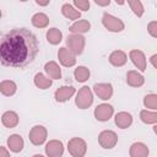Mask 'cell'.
<instances>
[{"mask_svg": "<svg viewBox=\"0 0 157 157\" xmlns=\"http://www.w3.org/2000/svg\"><path fill=\"white\" fill-rule=\"evenodd\" d=\"M32 157H44L43 155H39V153H37V155H33Z\"/></svg>", "mask_w": 157, "mask_h": 157, "instance_id": "cell-38", "label": "cell"}, {"mask_svg": "<svg viewBox=\"0 0 157 157\" xmlns=\"http://www.w3.org/2000/svg\"><path fill=\"white\" fill-rule=\"evenodd\" d=\"M93 103V93L88 86H83L78 90L76 98H75V104L80 109H87L92 105Z\"/></svg>", "mask_w": 157, "mask_h": 157, "instance_id": "cell-2", "label": "cell"}, {"mask_svg": "<svg viewBox=\"0 0 157 157\" xmlns=\"http://www.w3.org/2000/svg\"><path fill=\"white\" fill-rule=\"evenodd\" d=\"M150 63L152 64V66L155 69H157V54H153L151 58H150Z\"/></svg>", "mask_w": 157, "mask_h": 157, "instance_id": "cell-35", "label": "cell"}, {"mask_svg": "<svg viewBox=\"0 0 157 157\" xmlns=\"http://www.w3.org/2000/svg\"><path fill=\"white\" fill-rule=\"evenodd\" d=\"M23 146H25V141H23V139H22L21 135L12 134V135L9 136V139H7V147L10 148L11 152L18 153V152L22 151Z\"/></svg>", "mask_w": 157, "mask_h": 157, "instance_id": "cell-15", "label": "cell"}, {"mask_svg": "<svg viewBox=\"0 0 157 157\" xmlns=\"http://www.w3.org/2000/svg\"><path fill=\"white\" fill-rule=\"evenodd\" d=\"M34 85L40 90H47L53 85V80L44 76L42 72H37L34 75Z\"/></svg>", "mask_w": 157, "mask_h": 157, "instance_id": "cell-26", "label": "cell"}, {"mask_svg": "<svg viewBox=\"0 0 157 157\" xmlns=\"http://www.w3.org/2000/svg\"><path fill=\"white\" fill-rule=\"evenodd\" d=\"M114 123L120 129H126L132 124V117L128 112H119L115 114Z\"/></svg>", "mask_w": 157, "mask_h": 157, "instance_id": "cell-20", "label": "cell"}, {"mask_svg": "<svg viewBox=\"0 0 157 157\" xmlns=\"http://www.w3.org/2000/svg\"><path fill=\"white\" fill-rule=\"evenodd\" d=\"M153 132H155V134L157 135V124H156V125L153 126Z\"/></svg>", "mask_w": 157, "mask_h": 157, "instance_id": "cell-37", "label": "cell"}, {"mask_svg": "<svg viewBox=\"0 0 157 157\" xmlns=\"http://www.w3.org/2000/svg\"><path fill=\"white\" fill-rule=\"evenodd\" d=\"M126 83L131 87H141L145 83V77L136 70H129L126 72Z\"/></svg>", "mask_w": 157, "mask_h": 157, "instance_id": "cell-18", "label": "cell"}, {"mask_svg": "<svg viewBox=\"0 0 157 157\" xmlns=\"http://www.w3.org/2000/svg\"><path fill=\"white\" fill-rule=\"evenodd\" d=\"M38 53L37 37L27 28L10 29L1 39V64L11 67H25L29 65Z\"/></svg>", "mask_w": 157, "mask_h": 157, "instance_id": "cell-1", "label": "cell"}, {"mask_svg": "<svg viewBox=\"0 0 157 157\" xmlns=\"http://www.w3.org/2000/svg\"><path fill=\"white\" fill-rule=\"evenodd\" d=\"M109 63L115 66V67H120V66H124L128 61V55L123 50H113L110 54H109V58H108Z\"/></svg>", "mask_w": 157, "mask_h": 157, "instance_id": "cell-14", "label": "cell"}, {"mask_svg": "<svg viewBox=\"0 0 157 157\" xmlns=\"http://www.w3.org/2000/svg\"><path fill=\"white\" fill-rule=\"evenodd\" d=\"M90 75H91V71L86 66H77L75 69V71H74L75 80L77 82H86L90 78Z\"/></svg>", "mask_w": 157, "mask_h": 157, "instance_id": "cell-28", "label": "cell"}, {"mask_svg": "<svg viewBox=\"0 0 157 157\" xmlns=\"http://www.w3.org/2000/svg\"><path fill=\"white\" fill-rule=\"evenodd\" d=\"M31 22L37 28H45L49 25V17L43 12H37L32 16Z\"/></svg>", "mask_w": 157, "mask_h": 157, "instance_id": "cell-24", "label": "cell"}, {"mask_svg": "<svg viewBox=\"0 0 157 157\" xmlns=\"http://www.w3.org/2000/svg\"><path fill=\"white\" fill-rule=\"evenodd\" d=\"M75 92H76V90L72 86H61L55 91L54 97L58 103H64V102L69 101L75 94Z\"/></svg>", "mask_w": 157, "mask_h": 157, "instance_id": "cell-13", "label": "cell"}, {"mask_svg": "<svg viewBox=\"0 0 157 157\" xmlns=\"http://www.w3.org/2000/svg\"><path fill=\"white\" fill-rule=\"evenodd\" d=\"M36 4L39 5V6H47V5H49V0L48 1H39V0H37Z\"/></svg>", "mask_w": 157, "mask_h": 157, "instance_id": "cell-36", "label": "cell"}, {"mask_svg": "<svg viewBox=\"0 0 157 157\" xmlns=\"http://www.w3.org/2000/svg\"><path fill=\"white\" fill-rule=\"evenodd\" d=\"M140 119L145 124H157V110L142 109L140 112Z\"/></svg>", "mask_w": 157, "mask_h": 157, "instance_id": "cell-27", "label": "cell"}, {"mask_svg": "<svg viewBox=\"0 0 157 157\" xmlns=\"http://www.w3.org/2000/svg\"><path fill=\"white\" fill-rule=\"evenodd\" d=\"M0 157H10V152L7 151V148L5 146L0 147Z\"/></svg>", "mask_w": 157, "mask_h": 157, "instance_id": "cell-33", "label": "cell"}, {"mask_svg": "<svg viewBox=\"0 0 157 157\" xmlns=\"http://www.w3.org/2000/svg\"><path fill=\"white\" fill-rule=\"evenodd\" d=\"M85 44H86V40L82 34H70L66 38L67 49L71 53H74L75 55L82 54V52L85 49Z\"/></svg>", "mask_w": 157, "mask_h": 157, "instance_id": "cell-4", "label": "cell"}, {"mask_svg": "<svg viewBox=\"0 0 157 157\" xmlns=\"http://www.w3.org/2000/svg\"><path fill=\"white\" fill-rule=\"evenodd\" d=\"M94 4L98 5V6H108L110 4V1L109 0H104V1H102V0H94Z\"/></svg>", "mask_w": 157, "mask_h": 157, "instance_id": "cell-34", "label": "cell"}, {"mask_svg": "<svg viewBox=\"0 0 157 157\" xmlns=\"http://www.w3.org/2000/svg\"><path fill=\"white\" fill-rule=\"evenodd\" d=\"M47 40L52 44V45H56V44H59L60 42H61V39H63V33H61V31L60 29H58V28H55V27H53V28H49L48 31H47Z\"/></svg>", "mask_w": 157, "mask_h": 157, "instance_id": "cell-25", "label": "cell"}, {"mask_svg": "<svg viewBox=\"0 0 157 157\" xmlns=\"http://www.w3.org/2000/svg\"><path fill=\"white\" fill-rule=\"evenodd\" d=\"M144 105L147 109L157 110V94L156 93H148L144 97Z\"/></svg>", "mask_w": 157, "mask_h": 157, "instance_id": "cell-29", "label": "cell"}, {"mask_svg": "<svg viewBox=\"0 0 157 157\" xmlns=\"http://www.w3.org/2000/svg\"><path fill=\"white\" fill-rule=\"evenodd\" d=\"M93 92L101 98L102 101H108L113 96V86L112 83H94L93 85Z\"/></svg>", "mask_w": 157, "mask_h": 157, "instance_id": "cell-11", "label": "cell"}, {"mask_svg": "<svg viewBox=\"0 0 157 157\" xmlns=\"http://www.w3.org/2000/svg\"><path fill=\"white\" fill-rule=\"evenodd\" d=\"M74 6L78 10L87 11L90 9V1H87V0H74Z\"/></svg>", "mask_w": 157, "mask_h": 157, "instance_id": "cell-31", "label": "cell"}, {"mask_svg": "<svg viewBox=\"0 0 157 157\" xmlns=\"http://www.w3.org/2000/svg\"><path fill=\"white\" fill-rule=\"evenodd\" d=\"M20 121V118L17 115L16 112L13 110H6L2 115H1V123L4 126L9 128V129H12V128H16L17 124Z\"/></svg>", "mask_w": 157, "mask_h": 157, "instance_id": "cell-16", "label": "cell"}, {"mask_svg": "<svg viewBox=\"0 0 157 157\" xmlns=\"http://www.w3.org/2000/svg\"><path fill=\"white\" fill-rule=\"evenodd\" d=\"M58 59L60 64L65 67H71L76 64V55L71 53L66 47H61L58 52Z\"/></svg>", "mask_w": 157, "mask_h": 157, "instance_id": "cell-10", "label": "cell"}, {"mask_svg": "<svg viewBox=\"0 0 157 157\" xmlns=\"http://www.w3.org/2000/svg\"><path fill=\"white\" fill-rule=\"evenodd\" d=\"M113 114H114V108L108 103L98 104L93 112V115L98 121H108Z\"/></svg>", "mask_w": 157, "mask_h": 157, "instance_id": "cell-8", "label": "cell"}, {"mask_svg": "<svg viewBox=\"0 0 157 157\" xmlns=\"http://www.w3.org/2000/svg\"><path fill=\"white\" fill-rule=\"evenodd\" d=\"M44 70H45V72H47L49 78H52V80L61 78V69H60V66H59V64L56 61L52 60V61L45 63Z\"/></svg>", "mask_w": 157, "mask_h": 157, "instance_id": "cell-19", "label": "cell"}, {"mask_svg": "<svg viewBox=\"0 0 157 157\" xmlns=\"http://www.w3.org/2000/svg\"><path fill=\"white\" fill-rule=\"evenodd\" d=\"M67 151L72 157H83L87 152V144L81 137H72L67 142Z\"/></svg>", "mask_w": 157, "mask_h": 157, "instance_id": "cell-3", "label": "cell"}, {"mask_svg": "<svg viewBox=\"0 0 157 157\" xmlns=\"http://www.w3.org/2000/svg\"><path fill=\"white\" fill-rule=\"evenodd\" d=\"M45 155L48 157H63L64 145L60 140H49L45 144Z\"/></svg>", "mask_w": 157, "mask_h": 157, "instance_id": "cell-9", "label": "cell"}, {"mask_svg": "<svg viewBox=\"0 0 157 157\" xmlns=\"http://www.w3.org/2000/svg\"><path fill=\"white\" fill-rule=\"evenodd\" d=\"M98 142L103 148L110 150L118 144V135L113 130H103L98 135Z\"/></svg>", "mask_w": 157, "mask_h": 157, "instance_id": "cell-7", "label": "cell"}, {"mask_svg": "<svg viewBox=\"0 0 157 157\" xmlns=\"http://www.w3.org/2000/svg\"><path fill=\"white\" fill-rule=\"evenodd\" d=\"M61 13L66 18H69V20H76V21H78V18L81 17V12L74 5H71L69 2H65L61 6Z\"/></svg>", "mask_w": 157, "mask_h": 157, "instance_id": "cell-22", "label": "cell"}, {"mask_svg": "<svg viewBox=\"0 0 157 157\" xmlns=\"http://www.w3.org/2000/svg\"><path fill=\"white\" fill-rule=\"evenodd\" d=\"M147 32L150 33L151 37L157 38V21H151L147 25Z\"/></svg>", "mask_w": 157, "mask_h": 157, "instance_id": "cell-32", "label": "cell"}, {"mask_svg": "<svg viewBox=\"0 0 157 157\" xmlns=\"http://www.w3.org/2000/svg\"><path fill=\"white\" fill-rule=\"evenodd\" d=\"M47 136H48V131L43 125H34L28 134V139L31 144L34 146L43 145L47 140Z\"/></svg>", "mask_w": 157, "mask_h": 157, "instance_id": "cell-6", "label": "cell"}, {"mask_svg": "<svg viewBox=\"0 0 157 157\" xmlns=\"http://www.w3.org/2000/svg\"><path fill=\"white\" fill-rule=\"evenodd\" d=\"M115 2H117V4H119V5H124V4H125V2H124V1H118V0H117V1H115Z\"/></svg>", "mask_w": 157, "mask_h": 157, "instance_id": "cell-39", "label": "cell"}, {"mask_svg": "<svg viewBox=\"0 0 157 157\" xmlns=\"http://www.w3.org/2000/svg\"><path fill=\"white\" fill-rule=\"evenodd\" d=\"M102 25L108 31L114 32V33L121 32L125 28V25H124V22L120 18H118V17H115V16L108 13V12L103 13V16H102Z\"/></svg>", "mask_w": 157, "mask_h": 157, "instance_id": "cell-5", "label": "cell"}, {"mask_svg": "<svg viewBox=\"0 0 157 157\" xmlns=\"http://www.w3.org/2000/svg\"><path fill=\"white\" fill-rule=\"evenodd\" d=\"M17 91V85L11 81V80H4L1 81L0 83V92L6 96V97H10V96H13Z\"/></svg>", "mask_w": 157, "mask_h": 157, "instance_id": "cell-23", "label": "cell"}, {"mask_svg": "<svg viewBox=\"0 0 157 157\" xmlns=\"http://www.w3.org/2000/svg\"><path fill=\"white\" fill-rule=\"evenodd\" d=\"M148 153L150 150L144 142H134L129 150L130 157H148Z\"/></svg>", "mask_w": 157, "mask_h": 157, "instance_id": "cell-17", "label": "cell"}, {"mask_svg": "<svg viewBox=\"0 0 157 157\" xmlns=\"http://www.w3.org/2000/svg\"><path fill=\"white\" fill-rule=\"evenodd\" d=\"M129 58H130V60L132 61V64H134L141 72H144V71L146 70L147 63H146V56H145L144 52H141V50H139V49H132V50L129 52Z\"/></svg>", "mask_w": 157, "mask_h": 157, "instance_id": "cell-12", "label": "cell"}, {"mask_svg": "<svg viewBox=\"0 0 157 157\" xmlns=\"http://www.w3.org/2000/svg\"><path fill=\"white\" fill-rule=\"evenodd\" d=\"M128 5L130 6L131 11L137 16V17H141L145 12V9H144V5L140 0H130L128 1Z\"/></svg>", "mask_w": 157, "mask_h": 157, "instance_id": "cell-30", "label": "cell"}, {"mask_svg": "<svg viewBox=\"0 0 157 157\" xmlns=\"http://www.w3.org/2000/svg\"><path fill=\"white\" fill-rule=\"evenodd\" d=\"M91 29V23L90 21L87 20H78V21H75L70 27H69V31L71 32V34H82V33H86Z\"/></svg>", "mask_w": 157, "mask_h": 157, "instance_id": "cell-21", "label": "cell"}]
</instances>
